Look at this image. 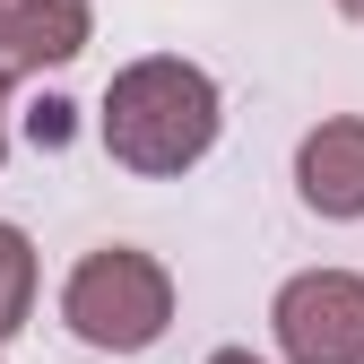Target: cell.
<instances>
[{
	"label": "cell",
	"instance_id": "277c9868",
	"mask_svg": "<svg viewBox=\"0 0 364 364\" xmlns=\"http://www.w3.org/2000/svg\"><path fill=\"white\" fill-rule=\"evenodd\" d=\"M96 35V9L87 0H0V87L70 70Z\"/></svg>",
	"mask_w": 364,
	"mask_h": 364
},
{
	"label": "cell",
	"instance_id": "8992f818",
	"mask_svg": "<svg viewBox=\"0 0 364 364\" xmlns=\"http://www.w3.org/2000/svg\"><path fill=\"white\" fill-rule=\"evenodd\" d=\"M26 312H35V243H26V225L0 217V347L26 330Z\"/></svg>",
	"mask_w": 364,
	"mask_h": 364
},
{
	"label": "cell",
	"instance_id": "3957f363",
	"mask_svg": "<svg viewBox=\"0 0 364 364\" xmlns=\"http://www.w3.org/2000/svg\"><path fill=\"white\" fill-rule=\"evenodd\" d=\"M269 338L287 364H364V278L355 269H295L269 304Z\"/></svg>",
	"mask_w": 364,
	"mask_h": 364
},
{
	"label": "cell",
	"instance_id": "52a82bcc",
	"mask_svg": "<svg viewBox=\"0 0 364 364\" xmlns=\"http://www.w3.org/2000/svg\"><path fill=\"white\" fill-rule=\"evenodd\" d=\"M208 364H269V355H252V347H217Z\"/></svg>",
	"mask_w": 364,
	"mask_h": 364
},
{
	"label": "cell",
	"instance_id": "9c48e42d",
	"mask_svg": "<svg viewBox=\"0 0 364 364\" xmlns=\"http://www.w3.org/2000/svg\"><path fill=\"white\" fill-rule=\"evenodd\" d=\"M338 18H364V0H338Z\"/></svg>",
	"mask_w": 364,
	"mask_h": 364
},
{
	"label": "cell",
	"instance_id": "ba28073f",
	"mask_svg": "<svg viewBox=\"0 0 364 364\" xmlns=\"http://www.w3.org/2000/svg\"><path fill=\"white\" fill-rule=\"evenodd\" d=\"M0 165H9V87H0Z\"/></svg>",
	"mask_w": 364,
	"mask_h": 364
},
{
	"label": "cell",
	"instance_id": "5b68a950",
	"mask_svg": "<svg viewBox=\"0 0 364 364\" xmlns=\"http://www.w3.org/2000/svg\"><path fill=\"white\" fill-rule=\"evenodd\" d=\"M295 191H304L312 217H330V225H355L364 217V113H330L321 130H304Z\"/></svg>",
	"mask_w": 364,
	"mask_h": 364
},
{
	"label": "cell",
	"instance_id": "6da1fadb",
	"mask_svg": "<svg viewBox=\"0 0 364 364\" xmlns=\"http://www.w3.org/2000/svg\"><path fill=\"white\" fill-rule=\"evenodd\" d=\"M217 130H225V96H217V78L200 61H182V53H148V61L113 70L105 105H96L105 156L122 173H148V182L191 173L217 148Z\"/></svg>",
	"mask_w": 364,
	"mask_h": 364
},
{
	"label": "cell",
	"instance_id": "7a4b0ae2",
	"mask_svg": "<svg viewBox=\"0 0 364 364\" xmlns=\"http://www.w3.org/2000/svg\"><path fill=\"white\" fill-rule=\"evenodd\" d=\"M61 321H70L78 347H96V355H148L173 330V278H165V260L139 252V243L87 252L70 269V287H61Z\"/></svg>",
	"mask_w": 364,
	"mask_h": 364
}]
</instances>
